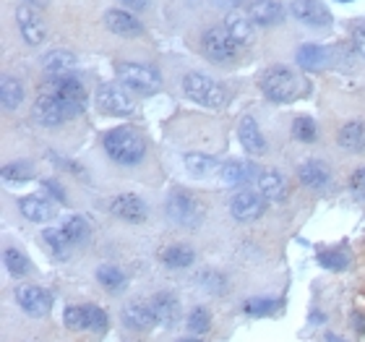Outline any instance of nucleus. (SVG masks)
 I'll return each mask as SVG.
<instances>
[{"label":"nucleus","mask_w":365,"mask_h":342,"mask_svg":"<svg viewBox=\"0 0 365 342\" xmlns=\"http://www.w3.org/2000/svg\"><path fill=\"white\" fill-rule=\"evenodd\" d=\"M50 160L58 165V168H63V170H71V173H78V175H84V168L81 165H76V162H68L66 157H58V154H50Z\"/></svg>","instance_id":"a18cd8bd"},{"label":"nucleus","mask_w":365,"mask_h":342,"mask_svg":"<svg viewBox=\"0 0 365 342\" xmlns=\"http://www.w3.org/2000/svg\"><path fill=\"white\" fill-rule=\"evenodd\" d=\"M342 3H350V0H342Z\"/></svg>","instance_id":"864d4df0"},{"label":"nucleus","mask_w":365,"mask_h":342,"mask_svg":"<svg viewBox=\"0 0 365 342\" xmlns=\"http://www.w3.org/2000/svg\"><path fill=\"white\" fill-rule=\"evenodd\" d=\"M16 303L29 316H47L53 308V296L39 285H19L16 288Z\"/></svg>","instance_id":"9b49d317"},{"label":"nucleus","mask_w":365,"mask_h":342,"mask_svg":"<svg viewBox=\"0 0 365 342\" xmlns=\"http://www.w3.org/2000/svg\"><path fill=\"white\" fill-rule=\"evenodd\" d=\"M26 6H34V8H47L50 6V0H24Z\"/></svg>","instance_id":"09e8293b"},{"label":"nucleus","mask_w":365,"mask_h":342,"mask_svg":"<svg viewBox=\"0 0 365 342\" xmlns=\"http://www.w3.org/2000/svg\"><path fill=\"white\" fill-rule=\"evenodd\" d=\"M31 113H34V121L42 123V126H50V129L78 118V113L66 102V99L45 89L39 91V97H37V102H34V110H31Z\"/></svg>","instance_id":"f03ea898"},{"label":"nucleus","mask_w":365,"mask_h":342,"mask_svg":"<svg viewBox=\"0 0 365 342\" xmlns=\"http://www.w3.org/2000/svg\"><path fill=\"white\" fill-rule=\"evenodd\" d=\"M240 144H243L245 152L253 154V157H259V154L267 152V139L261 136L259 126H256V121H253L251 115H245L243 121H240Z\"/></svg>","instance_id":"b1692460"},{"label":"nucleus","mask_w":365,"mask_h":342,"mask_svg":"<svg viewBox=\"0 0 365 342\" xmlns=\"http://www.w3.org/2000/svg\"><path fill=\"white\" fill-rule=\"evenodd\" d=\"M97 105L102 113L115 118H128L133 115V99L125 94L118 84H102L97 89Z\"/></svg>","instance_id":"9d476101"},{"label":"nucleus","mask_w":365,"mask_h":342,"mask_svg":"<svg viewBox=\"0 0 365 342\" xmlns=\"http://www.w3.org/2000/svg\"><path fill=\"white\" fill-rule=\"evenodd\" d=\"M42 89L53 91V94L63 97L71 107H73V110H76L78 115L86 113V102H89V97H86L84 84H81V81H78L73 74H71V76H50L45 84H42Z\"/></svg>","instance_id":"6e6552de"},{"label":"nucleus","mask_w":365,"mask_h":342,"mask_svg":"<svg viewBox=\"0 0 365 342\" xmlns=\"http://www.w3.org/2000/svg\"><path fill=\"white\" fill-rule=\"evenodd\" d=\"M105 24L113 34H120V37H138L144 31L136 16L128 14V11H120V8H110L105 14Z\"/></svg>","instance_id":"f3484780"},{"label":"nucleus","mask_w":365,"mask_h":342,"mask_svg":"<svg viewBox=\"0 0 365 342\" xmlns=\"http://www.w3.org/2000/svg\"><path fill=\"white\" fill-rule=\"evenodd\" d=\"M198 280H201V288H206L209 293H225L227 290V282H225V277L217 272H201L198 274Z\"/></svg>","instance_id":"a19ab883"},{"label":"nucleus","mask_w":365,"mask_h":342,"mask_svg":"<svg viewBox=\"0 0 365 342\" xmlns=\"http://www.w3.org/2000/svg\"><path fill=\"white\" fill-rule=\"evenodd\" d=\"M3 261H6V269L14 274V277H26V274H29V269H31L29 258L24 256L19 248H6V253H3Z\"/></svg>","instance_id":"c9c22d12"},{"label":"nucleus","mask_w":365,"mask_h":342,"mask_svg":"<svg viewBox=\"0 0 365 342\" xmlns=\"http://www.w3.org/2000/svg\"><path fill=\"white\" fill-rule=\"evenodd\" d=\"M110 212L125 222H133V225H138V222H144L149 217L144 198L136 196V193H120V196H115L113 204H110Z\"/></svg>","instance_id":"2eb2a0df"},{"label":"nucleus","mask_w":365,"mask_h":342,"mask_svg":"<svg viewBox=\"0 0 365 342\" xmlns=\"http://www.w3.org/2000/svg\"><path fill=\"white\" fill-rule=\"evenodd\" d=\"M214 3H217V6H222V8H237L243 0H214Z\"/></svg>","instance_id":"de8ad7c7"},{"label":"nucleus","mask_w":365,"mask_h":342,"mask_svg":"<svg viewBox=\"0 0 365 342\" xmlns=\"http://www.w3.org/2000/svg\"><path fill=\"white\" fill-rule=\"evenodd\" d=\"M42 241H45V246L50 248V253H53L55 258H68L71 238L66 236L63 228H47L45 233H42Z\"/></svg>","instance_id":"c756f323"},{"label":"nucleus","mask_w":365,"mask_h":342,"mask_svg":"<svg viewBox=\"0 0 365 342\" xmlns=\"http://www.w3.org/2000/svg\"><path fill=\"white\" fill-rule=\"evenodd\" d=\"M259 168L253 165V162H245V160H232V162H225L220 168V178L227 186H243V183L253 181V178H259Z\"/></svg>","instance_id":"412c9836"},{"label":"nucleus","mask_w":365,"mask_h":342,"mask_svg":"<svg viewBox=\"0 0 365 342\" xmlns=\"http://www.w3.org/2000/svg\"><path fill=\"white\" fill-rule=\"evenodd\" d=\"M292 136H295L297 141H303V144H313L316 136H319V129H316L313 118H308V115L295 118V123H292Z\"/></svg>","instance_id":"e433bc0d"},{"label":"nucleus","mask_w":365,"mask_h":342,"mask_svg":"<svg viewBox=\"0 0 365 342\" xmlns=\"http://www.w3.org/2000/svg\"><path fill=\"white\" fill-rule=\"evenodd\" d=\"M289 14L308 26H329L331 24V14L321 0H295L289 6Z\"/></svg>","instance_id":"dca6fc26"},{"label":"nucleus","mask_w":365,"mask_h":342,"mask_svg":"<svg viewBox=\"0 0 365 342\" xmlns=\"http://www.w3.org/2000/svg\"><path fill=\"white\" fill-rule=\"evenodd\" d=\"M204 204L188 191H173L168 198V217L180 228H198L204 220Z\"/></svg>","instance_id":"7ed1b4c3"},{"label":"nucleus","mask_w":365,"mask_h":342,"mask_svg":"<svg viewBox=\"0 0 365 342\" xmlns=\"http://www.w3.org/2000/svg\"><path fill=\"white\" fill-rule=\"evenodd\" d=\"M97 280L102 282V288L107 290V293H123L125 290V285H128V280H125V274L118 269V266L113 264H102L97 269Z\"/></svg>","instance_id":"2f4dec72"},{"label":"nucleus","mask_w":365,"mask_h":342,"mask_svg":"<svg viewBox=\"0 0 365 342\" xmlns=\"http://www.w3.org/2000/svg\"><path fill=\"white\" fill-rule=\"evenodd\" d=\"M149 303H152L157 321H160L162 327H178V321H180V303H178V298L173 293H157Z\"/></svg>","instance_id":"a211bd4d"},{"label":"nucleus","mask_w":365,"mask_h":342,"mask_svg":"<svg viewBox=\"0 0 365 342\" xmlns=\"http://www.w3.org/2000/svg\"><path fill=\"white\" fill-rule=\"evenodd\" d=\"M329 63V53L321 45H303L297 50V66L303 71H321Z\"/></svg>","instance_id":"c85d7f7f"},{"label":"nucleus","mask_w":365,"mask_h":342,"mask_svg":"<svg viewBox=\"0 0 365 342\" xmlns=\"http://www.w3.org/2000/svg\"><path fill=\"white\" fill-rule=\"evenodd\" d=\"M350 191H352V196L360 198V201H365V168L355 170L350 178Z\"/></svg>","instance_id":"79ce46f5"},{"label":"nucleus","mask_w":365,"mask_h":342,"mask_svg":"<svg viewBox=\"0 0 365 342\" xmlns=\"http://www.w3.org/2000/svg\"><path fill=\"white\" fill-rule=\"evenodd\" d=\"M3 178H6L8 183H24L31 178V168L24 165V162H11V165L3 168Z\"/></svg>","instance_id":"ea45409f"},{"label":"nucleus","mask_w":365,"mask_h":342,"mask_svg":"<svg viewBox=\"0 0 365 342\" xmlns=\"http://www.w3.org/2000/svg\"><path fill=\"white\" fill-rule=\"evenodd\" d=\"M0 97H3V107L6 110H16L24 102V84L19 79L6 76L3 79V86H0Z\"/></svg>","instance_id":"473e14b6"},{"label":"nucleus","mask_w":365,"mask_h":342,"mask_svg":"<svg viewBox=\"0 0 365 342\" xmlns=\"http://www.w3.org/2000/svg\"><path fill=\"white\" fill-rule=\"evenodd\" d=\"M352 42H355V50L365 58V21H358L352 26Z\"/></svg>","instance_id":"c03bdc74"},{"label":"nucleus","mask_w":365,"mask_h":342,"mask_svg":"<svg viewBox=\"0 0 365 342\" xmlns=\"http://www.w3.org/2000/svg\"><path fill=\"white\" fill-rule=\"evenodd\" d=\"M19 209H21L24 217L31 222H45L53 217V206L47 204V198H42V196H24L21 201H19Z\"/></svg>","instance_id":"cd10ccee"},{"label":"nucleus","mask_w":365,"mask_h":342,"mask_svg":"<svg viewBox=\"0 0 365 342\" xmlns=\"http://www.w3.org/2000/svg\"><path fill=\"white\" fill-rule=\"evenodd\" d=\"M178 342H204V340H198V337H182V340H178Z\"/></svg>","instance_id":"603ef678"},{"label":"nucleus","mask_w":365,"mask_h":342,"mask_svg":"<svg viewBox=\"0 0 365 342\" xmlns=\"http://www.w3.org/2000/svg\"><path fill=\"white\" fill-rule=\"evenodd\" d=\"M182 89H185V94L193 102H198V105L204 107H222L225 99H227L225 89L214 79L204 76V74H188V76L182 79Z\"/></svg>","instance_id":"39448f33"},{"label":"nucleus","mask_w":365,"mask_h":342,"mask_svg":"<svg viewBox=\"0 0 365 342\" xmlns=\"http://www.w3.org/2000/svg\"><path fill=\"white\" fill-rule=\"evenodd\" d=\"M42 188H45L53 198H58L61 204H66V201H68V196H66V188H63L58 181H50V178H45V181H42Z\"/></svg>","instance_id":"37998d69"},{"label":"nucleus","mask_w":365,"mask_h":342,"mask_svg":"<svg viewBox=\"0 0 365 342\" xmlns=\"http://www.w3.org/2000/svg\"><path fill=\"white\" fill-rule=\"evenodd\" d=\"M123 324L130 329V332H152L160 321H157V313H154L152 303H128L123 308Z\"/></svg>","instance_id":"4468645a"},{"label":"nucleus","mask_w":365,"mask_h":342,"mask_svg":"<svg viewBox=\"0 0 365 342\" xmlns=\"http://www.w3.org/2000/svg\"><path fill=\"white\" fill-rule=\"evenodd\" d=\"M63 321L73 332H105L107 313L99 306H68Z\"/></svg>","instance_id":"0eeeda50"},{"label":"nucleus","mask_w":365,"mask_h":342,"mask_svg":"<svg viewBox=\"0 0 365 342\" xmlns=\"http://www.w3.org/2000/svg\"><path fill=\"white\" fill-rule=\"evenodd\" d=\"M120 81L128 89L138 91V94H154L162 89V76L152 66H141V63H120L118 66Z\"/></svg>","instance_id":"423d86ee"},{"label":"nucleus","mask_w":365,"mask_h":342,"mask_svg":"<svg viewBox=\"0 0 365 342\" xmlns=\"http://www.w3.org/2000/svg\"><path fill=\"white\" fill-rule=\"evenodd\" d=\"M160 261L168 269H185L196 261V253L190 246H182V243H175V246H168V248H162L160 251Z\"/></svg>","instance_id":"a878e982"},{"label":"nucleus","mask_w":365,"mask_h":342,"mask_svg":"<svg viewBox=\"0 0 365 342\" xmlns=\"http://www.w3.org/2000/svg\"><path fill=\"white\" fill-rule=\"evenodd\" d=\"M105 152L120 165H138L144 160L146 144L136 129H113L105 136Z\"/></svg>","instance_id":"f257e3e1"},{"label":"nucleus","mask_w":365,"mask_h":342,"mask_svg":"<svg viewBox=\"0 0 365 342\" xmlns=\"http://www.w3.org/2000/svg\"><path fill=\"white\" fill-rule=\"evenodd\" d=\"M225 29L230 31V37L235 39L237 45H251L256 39V24L248 14H227L225 19Z\"/></svg>","instance_id":"aec40b11"},{"label":"nucleus","mask_w":365,"mask_h":342,"mask_svg":"<svg viewBox=\"0 0 365 342\" xmlns=\"http://www.w3.org/2000/svg\"><path fill=\"white\" fill-rule=\"evenodd\" d=\"M264 209H267V201H264V196L256 193V191H240V193L232 196V204H230L232 217L240 222L259 220L261 214H264Z\"/></svg>","instance_id":"ddd939ff"},{"label":"nucleus","mask_w":365,"mask_h":342,"mask_svg":"<svg viewBox=\"0 0 365 342\" xmlns=\"http://www.w3.org/2000/svg\"><path fill=\"white\" fill-rule=\"evenodd\" d=\"M336 141H339V146L347 149V152H363L365 149V123H360V121L344 123L342 129H339V134H336Z\"/></svg>","instance_id":"393cba45"},{"label":"nucleus","mask_w":365,"mask_h":342,"mask_svg":"<svg viewBox=\"0 0 365 342\" xmlns=\"http://www.w3.org/2000/svg\"><path fill=\"white\" fill-rule=\"evenodd\" d=\"M297 178H300L303 186H308V188H313V191H324V188H329V183H331V173H329V168L324 165V162H316V160L300 165Z\"/></svg>","instance_id":"5701e85b"},{"label":"nucleus","mask_w":365,"mask_h":342,"mask_svg":"<svg viewBox=\"0 0 365 342\" xmlns=\"http://www.w3.org/2000/svg\"><path fill=\"white\" fill-rule=\"evenodd\" d=\"M209 327H212V313H209V308L196 306L188 313V329L193 335H204V332H209Z\"/></svg>","instance_id":"58836bf2"},{"label":"nucleus","mask_w":365,"mask_h":342,"mask_svg":"<svg viewBox=\"0 0 365 342\" xmlns=\"http://www.w3.org/2000/svg\"><path fill=\"white\" fill-rule=\"evenodd\" d=\"M76 58L66 50H53V53L45 55V71L50 76H71L76 71Z\"/></svg>","instance_id":"bb28decb"},{"label":"nucleus","mask_w":365,"mask_h":342,"mask_svg":"<svg viewBox=\"0 0 365 342\" xmlns=\"http://www.w3.org/2000/svg\"><path fill=\"white\" fill-rule=\"evenodd\" d=\"M261 91L267 94L274 102H289L300 91V81L292 71L282 69V66H274V69L264 71L261 76Z\"/></svg>","instance_id":"20e7f679"},{"label":"nucleus","mask_w":365,"mask_h":342,"mask_svg":"<svg viewBox=\"0 0 365 342\" xmlns=\"http://www.w3.org/2000/svg\"><path fill=\"white\" fill-rule=\"evenodd\" d=\"M319 264L324 269H331V272H344L350 266V256L342 248H334V251H321L319 253Z\"/></svg>","instance_id":"4c0bfd02"},{"label":"nucleus","mask_w":365,"mask_h":342,"mask_svg":"<svg viewBox=\"0 0 365 342\" xmlns=\"http://www.w3.org/2000/svg\"><path fill=\"white\" fill-rule=\"evenodd\" d=\"M222 165H217L212 154H201V152H190L185 154V170L190 175H196V178H206V175H212L214 170H220Z\"/></svg>","instance_id":"7c9ffc66"},{"label":"nucleus","mask_w":365,"mask_h":342,"mask_svg":"<svg viewBox=\"0 0 365 342\" xmlns=\"http://www.w3.org/2000/svg\"><path fill=\"white\" fill-rule=\"evenodd\" d=\"M63 230H66V236L71 238V243H84V241H89V236H91L89 222H86L81 214L68 217V220L63 222Z\"/></svg>","instance_id":"72a5a7b5"},{"label":"nucleus","mask_w":365,"mask_h":342,"mask_svg":"<svg viewBox=\"0 0 365 342\" xmlns=\"http://www.w3.org/2000/svg\"><path fill=\"white\" fill-rule=\"evenodd\" d=\"M248 16L259 26H272V24H279L284 19V8L277 0H253L248 6Z\"/></svg>","instance_id":"4be33fe9"},{"label":"nucleus","mask_w":365,"mask_h":342,"mask_svg":"<svg viewBox=\"0 0 365 342\" xmlns=\"http://www.w3.org/2000/svg\"><path fill=\"white\" fill-rule=\"evenodd\" d=\"M350 321H352V327H355V332L358 335H365V316L360 311H352L350 313Z\"/></svg>","instance_id":"49530a36"},{"label":"nucleus","mask_w":365,"mask_h":342,"mask_svg":"<svg viewBox=\"0 0 365 342\" xmlns=\"http://www.w3.org/2000/svg\"><path fill=\"white\" fill-rule=\"evenodd\" d=\"M16 24H19V29H21L24 39H26L29 45H42V42H45L47 26L34 6H26V3H24V6L16 8Z\"/></svg>","instance_id":"f8f14e48"},{"label":"nucleus","mask_w":365,"mask_h":342,"mask_svg":"<svg viewBox=\"0 0 365 342\" xmlns=\"http://www.w3.org/2000/svg\"><path fill=\"white\" fill-rule=\"evenodd\" d=\"M279 306H282V301H274V298H251V301L243 303V311L248 313V316L261 319V316H272L274 311H279Z\"/></svg>","instance_id":"f704fd0d"},{"label":"nucleus","mask_w":365,"mask_h":342,"mask_svg":"<svg viewBox=\"0 0 365 342\" xmlns=\"http://www.w3.org/2000/svg\"><path fill=\"white\" fill-rule=\"evenodd\" d=\"M204 53L209 61L214 63H230L237 55V42L230 37V31L225 26H212L204 34Z\"/></svg>","instance_id":"1a4fd4ad"},{"label":"nucleus","mask_w":365,"mask_h":342,"mask_svg":"<svg viewBox=\"0 0 365 342\" xmlns=\"http://www.w3.org/2000/svg\"><path fill=\"white\" fill-rule=\"evenodd\" d=\"M123 3H128L130 8H144L149 0H123Z\"/></svg>","instance_id":"8fccbe9b"},{"label":"nucleus","mask_w":365,"mask_h":342,"mask_svg":"<svg viewBox=\"0 0 365 342\" xmlns=\"http://www.w3.org/2000/svg\"><path fill=\"white\" fill-rule=\"evenodd\" d=\"M256 186H259V193L267 201L279 204V201L287 198V183H284V178L277 170H261V175L256 178Z\"/></svg>","instance_id":"6ab92c4d"},{"label":"nucleus","mask_w":365,"mask_h":342,"mask_svg":"<svg viewBox=\"0 0 365 342\" xmlns=\"http://www.w3.org/2000/svg\"><path fill=\"white\" fill-rule=\"evenodd\" d=\"M327 342H344L342 337H336V335H331V332H329L327 335Z\"/></svg>","instance_id":"3c124183"}]
</instances>
